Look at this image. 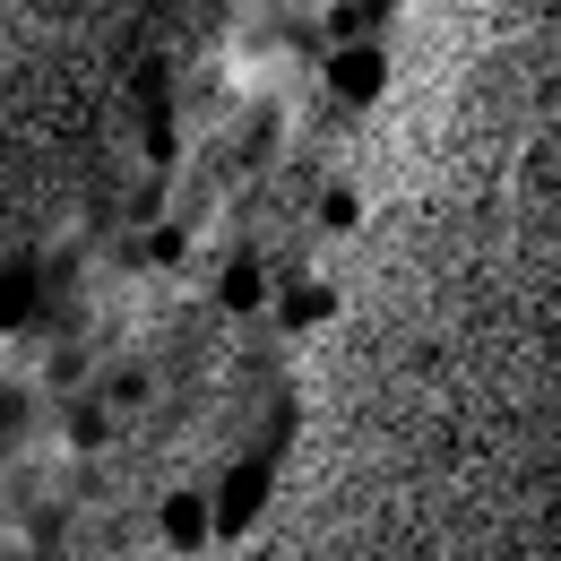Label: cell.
Returning a JSON list of instances; mask_svg holds the SVG:
<instances>
[{"label": "cell", "instance_id": "1", "mask_svg": "<svg viewBox=\"0 0 561 561\" xmlns=\"http://www.w3.org/2000/svg\"><path fill=\"white\" fill-rule=\"evenodd\" d=\"M380 78H389L380 44H354V53H337V95H346V104H371V95H380Z\"/></svg>", "mask_w": 561, "mask_h": 561}, {"label": "cell", "instance_id": "2", "mask_svg": "<svg viewBox=\"0 0 561 561\" xmlns=\"http://www.w3.org/2000/svg\"><path fill=\"white\" fill-rule=\"evenodd\" d=\"M164 527H173V545H199V536H208V501H191V492H182Z\"/></svg>", "mask_w": 561, "mask_h": 561}]
</instances>
